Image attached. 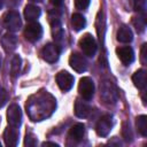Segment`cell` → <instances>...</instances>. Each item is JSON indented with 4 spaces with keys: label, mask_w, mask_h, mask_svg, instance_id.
Instances as JSON below:
<instances>
[{
    "label": "cell",
    "mask_w": 147,
    "mask_h": 147,
    "mask_svg": "<svg viewBox=\"0 0 147 147\" xmlns=\"http://www.w3.org/2000/svg\"><path fill=\"white\" fill-rule=\"evenodd\" d=\"M31 2H41L42 0H30Z\"/></svg>",
    "instance_id": "d6a6232c"
},
{
    "label": "cell",
    "mask_w": 147,
    "mask_h": 147,
    "mask_svg": "<svg viewBox=\"0 0 147 147\" xmlns=\"http://www.w3.org/2000/svg\"><path fill=\"white\" fill-rule=\"evenodd\" d=\"M69 64L77 72H84L87 69V61H86V59L83 55L78 54V53H72L70 55Z\"/></svg>",
    "instance_id": "8fae6325"
},
{
    "label": "cell",
    "mask_w": 147,
    "mask_h": 147,
    "mask_svg": "<svg viewBox=\"0 0 147 147\" xmlns=\"http://www.w3.org/2000/svg\"><path fill=\"white\" fill-rule=\"evenodd\" d=\"M56 108L55 99L47 92L34 94L26 103V111L32 121H42Z\"/></svg>",
    "instance_id": "6da1fadb"
},
{
    "label": "cell",
    "mask_w": 147,
    "mask_h": 147,
    "mask_svg": "<svg viewBox=\"0 0 147 147\" xmlns=\"http://www.w3.org/2000/svg\"><path fill=\"white\" fill-rule=\"evenodd\" d=\"M132 80H133V84L136 87H138L139 90H144L146 87V82H147L146 71L144 69L137 70L132 76Z\"/></svg>",
    "instance_id": "d6986e66"
},
{
    "label": "cell",
    "mask_w": 147,
    "mask_h": 147,
    "mask_svg": "<svg viewBox=\"0 0 147 147\" xmlns=\"http://www.w3.org/2000/svg\"><path fill=\"white\" fill-rule=\"evenodd\" d=\"M0 32H1V25H0Z\"/></svg>",
    "instance_id": "d590c367"
},
{
    "label": "cell",
    "mask_w": 147,
    "mask_h": 147,
    "mask_svg": "<svg viewBox=\"0 0 147 147\" xmlns=\"http://www.w3.org/2000/svg\"><path fill=\"white\" fill-rule=\"evenodd\" d=\"M0 147H1V142H0Z\"/></svg>",
    "instance_id": "8d00e7d4"
},
{
    "label": "cell",
    "mask_w": 147,
    "mask_h": 147,
    "mask_svg": "<svg viewBox=\"0 0 147 147\" xmlns=\"http://www.w3.org/2000/svg\"><path fill=\"white\" fill-rule=\"evenodd\" d=\"M71 25H72V29L75 31H80L85 28L86 25V20L85 17L79 14V13H75L72 16H71Z\"/></svg>",
    "instance_id": "44dd1931"
},
{
    "label": "cell",
    "mask_w": 147,
    "mask_h": 147,
    "mask_svg": "<svg viewBox=\"0 0 147 147\" xmlns=\"http://www.w3.org/2000/svg\"><path fill=\"white\" fill-rule=\"evenodd\" d=\"M132 39H133V34L131 29L126 25H122L117 31V40L121 42L127 44V42H131Z\"/></svg>",
    "instance_id": "ffe728a7"
},
{
    "label": "cell",
    "mask_w": 147,
    "mask_h": 147,
    "mask_svg": "<svg viewBox=\"0 0 147 147\" xmlns=\"http://www.w3.org/2000/svg\"><path fill=\"white\" fill-rule=\"evenodd\" d=\"M25 146H36L37 145V137L33 133H26L25 136V141H24Z\"/></svg>",
    "instance_id": "484cf974"
},
{
    "label": "cell",
    "mask_w": 147,
    "mask_h": 147,
    "mask_svg": "<svg viewBox=\"0 0 147 147\" xmlns=\"http://www.w3.org/2000/svg\"><path fill=\"white\" fill-rule=\"evenodd\" d=\"M3 139L6 146L14 147L18 142V130L13 126H8L3 132Z\"/></svg>",
    "instance_id": "5bb4252c"
},
{
    "label": "cell",
    "mask_w": 147,
    "mask_h": 147,
    "mask_svg": "<svg viewBox=\"0 0 147 147\" xmlns=\"http://www.w3.org/2000/svg\"><path fill=\"white\" fill-rule=\"evenodd\" d=\"M116 54H117L118 59L122 61V63H124L125 65H129L134 61V53L130 46L118 47L116 49Z\"/></svg>",
    "instance_id": "4fadbf2b"
},
{
    "label": "cell",
    "mask_w": 147,
    "mask_h": 147,
    "mask_svg": "<svg viewBox=\"0 0 147 147\" xmlns=\"http://www.w3.org/2000/svg\"><path fill=\"white\" fill-rule=\"evenodd\" d=\"M122 134H123V138H124L126 141H131L132 138H133V136H132V131H131V127H130V124H127L126 122L123 123Z\"/></svg>",
    "instance_id": "d4e9b609"
},
{
    "label": "cell",
    "mask_w": 147,
    "mask_h": 147,
    "mask_svg": "<svg viewBox=\"0 0 147 147\" xmlns=\"http://www.w3.org/2000/svg\"><path fill=\"white\" fill-rule=\"evenodd\" d=\"M42 36V28L39 23L37 22H31L29 23L25 29H24V37L28 41L30 42H36L38 41Z\"/></svg>",
    "instance_id": "5b68a950"
},
{
    "label": "cell",
    "mask_w": 147,
    "mask_h": 147,
    "mask_svg": "<svg viewBox=\"0 0 147 147\" xmlns=\"http://www.w3.org/2000/svg\"><path fill=\"white\" fill-rule=\"evenodd\" d=\"M100 96L106 105H115L117 101V91L110 80H103L100 84Z\"/></svg>",
    "instance_id": "7a4b0ae2"
},
{
    "label": "cell",
    "mask_w": 147,
    "mask_h": 147,
    "mask_svg": "<svg viewBox=\"0 0 147 147\" xmlns=\"http://www.w3.org/2000/svg\"><path fill=\"white\" fill-rule=\"evenodd\" d=\"M91 111V107L83 100L77 99L75 102V115L79 118H85L88 116Z\"/></svg>",
    "instance_id": "e0dca14e"
},
{
    "label": "cell",
    "mask_w": 147,
    "mask_h": 147,
    "mask_svg": "<svg viewBox=\"0 0 147 147\" xmlns=\"http://www.w3.org/2000/svg\"><path fill=\"white\" fill-rule=\"evenodd\" d=\"M21 64H22V59L20 57V55H14L10 61V75L13 78L18 76L21 70Z\"/></svg>",
    "instance_id": "7402d4cb"
},
{
    "label": "cell",
    "mask_w": 147,
    "mask_h": 147,
    "mask_svg": "<svg viewBox=\"0 0 147 147\" xmlns=\"http://www.w3.org/2000/svg\"><path fill=\"white\" fill-rule=\"evenodd\" d=\"M134 9L144 14L146 9V0H134Z\"/></svg>",
    "instance_id": "4316f807"
},
{
    "label": "cell",
    "mask_w": 147,
    "mask_h": 147,
    "mask_svg": "<svg viewBox=\"0 0 147 147\" xmlns=\"http://www.w3.org/2000/svg\"><path fill=\"white\" fill-rule=\"evenodd\" d=\"M85 134V126L82 123H77L69 130V138L74 141H80Z\"/></svg>",
    "instance_id": "ac0fdd59"
},
{
    "label": "cell",
    "mask_w": 147,
    "mask_h": 147,
    "mask_svg": "<svg viewBox=\"0 0 147 147\" xmlns=\"http://www.w3.org/2000/svg\"><path fill=\"white\" fill-rule=\"evenodd\" d=\"M90 2H91V0H75V6L77 9L84 10L90 6Z\"/></svg>",
    "instance_id": "83f0119b"
},
{
    "label": "cell",
    "mask_w": 147,
    "mask_h": 147,
    "mask_svg": "<svg viewBox=\"0 0 147 147\" xmlns=\"http://www.w3.org/2000/svg\"><path fill=\"white\" fill-rule=\"evenodd\" d=\"M113 116L109 115V114H106L103 115L96 123V133L98 136L100 137H107L109 134V132L111 131V127H113Z\"/></svg>",
    "instance_id": "ba28073f"
},
{
    "label": "cell",
    "mask_w": 147,
    "mask_h": 147,
    "mask_svg": "<svg viewBox=\"0 0 147 147\" xmlns=\"http://www.w3.org/2000/svg\"><path fill=\"white\" fill-rule=\"evenodd\" d=\"M133 25L136 26L138 32H142L146 28V21L144 16H139V17H133Z\"/></svg>",
    "instance_id": "cb8c5ba5"
},
{
    "label": "cell",
    "mask_w": 147,
    "mask_h": 147,
    "mask_svg": "<svg viewBox=\"0 0 147 147\" xmlns=\"http://www.w3.org/2000/svg\"><path fill=\"white\" fill-rule=\"evenodd\" d=\"M79 47L83 51V53L86 56H90V57H93L95 55V53H96V49H98L96 41H95L94 37L92 34H90V33L84 34L79 39Z\"/></svg>",
    "instance_id": "3957f363"
},
{
    "label": "cell",
    "mask_w": 147,
    "mask_h": 147,
    "mask_svg": "<svg viewBox=\"0 0 147 147\" xmlns=\"http://www.w3.org/2000/svg\"><path fill=\"white\" fill-rule=\"evenodd\" d=\"M141 63L144 65L147 63V44H144L141 48Z\"/></svg>",
    "instance_id": "f546056e"
},
{
    "label": "cell",
    "mask_w": 147,
    "mask_h": 147,
    "mask_svg": "<svg viewBox=\"0 0 147 147\" xmlns=\"http://www.w3.org/2000/svg\"><path fill=\"white\" fill-rule=\"evenodd\" d=\"M7 121H8L9 126H13L16 129H18L21 126L22 111H21V108L16 103H13L9 106V108L7 110Z\"/></svg>",
    "instance_id": "52a82bcc"
},
{
    "label": "cell",
    "mask_w": 147,
    "mask_h": 147,
    "mask_svg": "<svg viewBox=\"0 0 147 147\" xmlns=\"http://www.w3.org/2000/svg\"><path fill=\"white\" fill-rule=\"evenodd\" d=\"M52 33H53V38H54V41L56 42L55 45L60 48H63V40H64V32H63V29H62V25H61V22L60 20L57 18H54L52 21Z\"/></svg>",
    "instance_id": "7c38bea8"
},
{
    "label": "cell",
    "mask_w": 147,
    "mask_h": 147,
    "mask_svg": "<svg viewBox=\"0 0 147 147\" xmlns=\"http://www.w3.org/2000/svg\"><path fill=\"white\" fill-rule=\"evenodd\" d=\"M78 92L84 100H91L94 95V83L90 77H83L78 84Z\"/></svg>",
    "instance_id": "277c9868"
},
{
    "label": "cell",
    "mask_w": 147,
    "mask_h": 147,
    "mask_svg": "<svg viewBox=\"0 0 147 147\" xmlns=\"http://www.w3.org/2000/svg\"><path fill=\"white\" fill-rule=\"evenodd\" d=\"M0 68H1V56H0Z\"/></svg>",
    "instance_id": "e575fe53"
},
{
    "label": "cell",
    "mask_w": 147,
    "mask_h": 147,
    "mask_svg": "<svg viewBox=\"0 0 147 147\" xmlns=\"http://www.w3.org/2000/svg\"><path fill=\"white\" fill-rule=\"evenodd\" d=\"M41 146H44V147H46V146H54V147H59V145L57 144H55V142H51V141H45V142H42V145Z\"/></svg>",
    "instance_id": "1f68e13d"
},
{
    "label": "cell",
    "mask_w": 147,
    "mask_h": 147,
    "mask_svg": "<svg viewBox=\"0 0 147 147\" xmlns=\"http://www.w3.org/2000/svg\"><path fill=\"white\" fill-rule=\"evenodd\" d=\"M17 44H18V40H17V37L13 33H6L2 38H1V45H2V48L7 52V53H10L16 49L17 47Z\"/></svg>",
    "instance_id": "9a60e30c"
},
{
    "label": "cell",
    "mask_w": 147,
    "mask_h": 147,
    "mask_svg": "<svg viewBox=\"0 0 147 147\" xmlns=\"http://www.w3.org/2000/svg\"><path fill=\"white\" fill-rule=\"evenodd\" d=\"M40 14H41V10L38 6L26 5L24 8V17L28 22H36L37 18H39Z\"/></svg>",
    "instance_id": "2e32d148"
},
{
    "label": "cell",
    "mask_w": 147,
    "mask_h": 147,
    "mask_svg": "<svg viewBox=\"0 0 147 147\" xmlns=\"http://www.w3.org/2000/svg\"><path fill=\"white\" fill-rule=\"evenodd\" d=\"M8 100V94L3 87H0V108H2Z\"/></svg>",
    "instance_id": "f1b7e54d"
},
{
    "label": "cell",
    "mask_w": 147,
    "mask_h": 147,
    "mask_svg": "<svg viewBox=\"0 0 147 147\" xmlns=\"http://www.w3.org/2000/svg\"><path fill=\"white\" fill-rule=\"evenodd\" d=\"M3 22H5V26L10 31V32H16L21 29L22 22H21V17L20 14L15 10H10L8 11L5 17H3Z\"/></svg>",
    "instance_id": "8992f818"
},
{
    "label": "cell",
    "mask_w": 147,
    "mask_h": 147,
    "mask_svg": "<svg viewBox=\"0 0 147 147\" xmlns=\"http://www.w3.org/2000/svg\"><path fill=\"white\" fill-rule=\"evenodd\" d=\"M136 124H137V130L138 132L142 136V137H146L147 136V116L146 115H140L137 117V121H136Z\"/></svg>",
    "instance_id": "603a6c76"
},
{
    "label": "cell",
    "mask_w": 147,
    "mask_h": 147,
    "mask_svg": "<svg viewBox=\"0 0 147 147\" xmlns=\"http://www.w3.org/2000/svg\"><path fill=\"white\" fill-rule=\"evenodd\" d=\"M56 83H57V86L63 91V92H68L69 90H71V87L74 86V82H75V78L71 74H69L68 71H60L57 75H56Z\"/></svg>",
    "instance_id": "30bf717a"
},
{
    "label": "cell",
    "mask_w": 147,
    "mask_h": 147,
    "mask_svg": "<svg viewBox=\"0 0 147 147\" xmlns=\"http://www.w3.org/2000/svg\"><path fill=\"white\" fill-rule=\"evenodd\" d=\"M60 52H61L60 48L55 44H47L41 49V56L46 62L54 63L59 60Z\"/></svg>",
    "instance_id": "9c48e42d"
},
{
    "label": "cell",
    "mask_w": 147,
    "mask_h": 147,
    "mask_svg": "<svg viewBox=\"0 0 147 147\" xmlns=\"http://www.w3.org/2000/svg\"><path fill=\"white\" fill-rule=\"evenodd\" d=\"M51 2H52L53 6H55V7H60V6H62L63 0H51Z\"/></svg>",
    "instance_id": "4dcf8cb0"
},
{
    "label": "cell",
    "mask_w": 147,
    "mask_h": 147,
    "mask_svg": "<svg viewBox=\"0 0 147 147\" xmlns=\"http://www.w3.org/2000/svg\"><path fill=\"white\" fill-rule=\"evenodd\" d=\"M2 6H3V1H2V0H0V9L2 8Z\"/></svg>",
    "instance_id": "836d02e7"
}]
</instances>
